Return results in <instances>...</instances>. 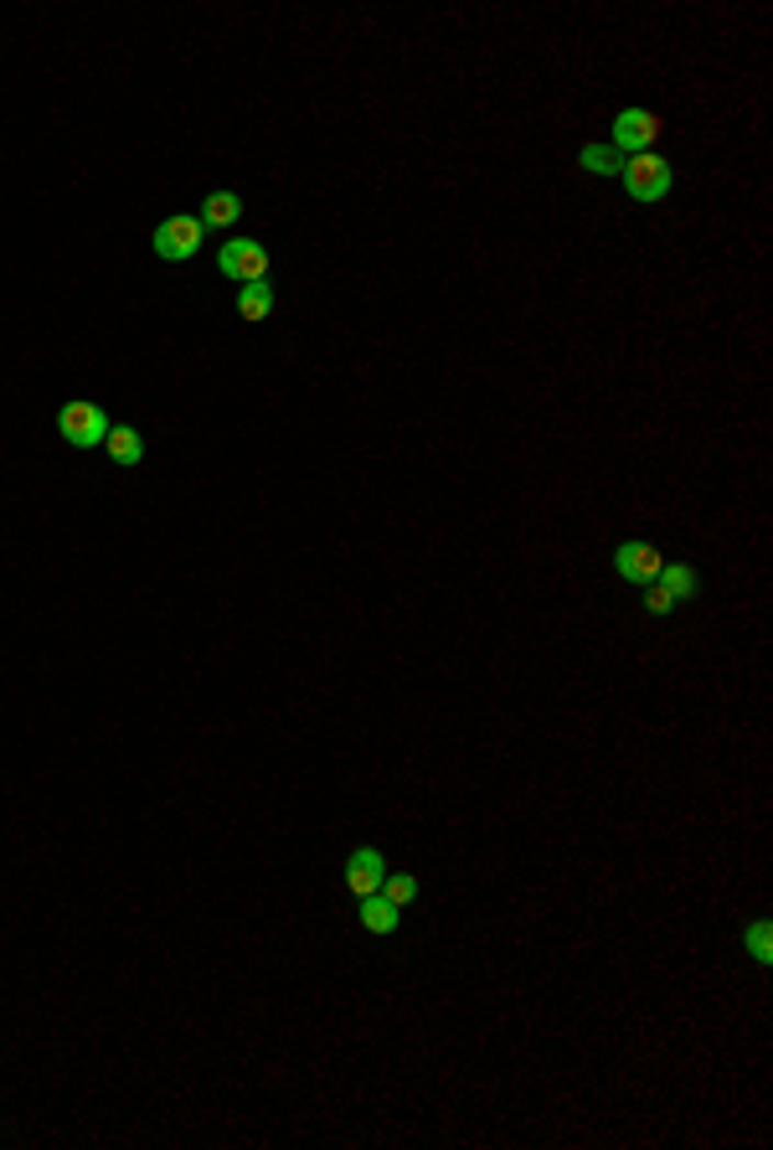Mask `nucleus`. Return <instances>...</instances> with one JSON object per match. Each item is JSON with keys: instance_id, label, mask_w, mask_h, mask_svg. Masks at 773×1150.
<instances>
[{"instance_id": "obj_2", "label": "nucleus", "mask_w": 773, "mask_h": 1150, "mask_svg": "<svg viewBox=\"0 0 773 1150\" xmlns=\"http://www.w3.org/2000/svg\"><path fill=\"white\" fill-rule=\"evenodd\" d=\"M217 269H222V279H233V284H269L273 258L258 237H227V243L217 248Z\"/></svg>"}, {"instance_id": "obj_12", "label": "nucleus", "mask_w": 773, "mask_h": 1150, "mask_svg": "<svg viewBox=\"0 0 773 1150\" xmlns=\"http://www.w3.org/2000/svg\"><path fill=\"white\" fill-rule=\"evenodd\" d=\"M656 583L660 589H671V599H696V589H702V578H696L691 562H665Z\"/></svg>"}, {"instance_id": "obj_9", "label": "nucleus", "mask_w": 773, "mask_h": 1150, "mask_svg": "<svg viewBox=\"0 0 773 1150\" xmlns=\"http://www.w3.org/2000/svg\"><path fill=\"white\" fill-rule=\"evenodd\" d=\"M103 449H109V459L124 465V470H135L139 459H145V439H139V428H130V423L109 428V434H103Z\"/></svg>"}, {"instance_id": "obj_11", "label": "nucleus", "mask_w": 773, "mask_h": 1150, "mask_svg": "<svg viewBox=\"0 0 773 1150\" xmlns=\"http://www.w3.org/2000/svg\"><path fill=\"white\" fill-rule=\"evenodd\" d=\"M361 929L367 934H392L397 929V918H403V908H392V903H386L382 893H371V897H361Z\"/></svg>"}, {"instance_id": "obj_4", "label": "nucleus", "mask_w": 773, "mask_h": 1150, "mask_svg": "<svg viewBox=\"0 0 773 1150\" xmlns=\"http://www.w3.org/2000/svg\"><path fill=\"white\" fill-rule=\"evenodd\" d=\"M57 428H63V439H68L72 449H93V444H103V434H109L114 423H109V413H103L99 403L72 398V403H63V413H57Z\"/></svg>"}, {"instance_id": "obj_6", "label": "nucleus", "mask_w": 773, "mask_h": 1150, "mask_svg": "<svg viewBox=\"0 0 773 1150\" xmlns=\"http://www.w3.org/2000/svg\"><path fill=\"white\" fill-rule=\"evenodd\" d=\"M382 878H386V857L377 851V846H356L351 857H346V893L361 903V897L382 893Z\"/></svg>"}, {"instance_id": "obj_15", "label": "nucleus", "mask_w": 773, "mask_h": 1150, "mask_svg": "<svg viewBox=\"0 0 773 1150\" xmlns=\"http://www.w3.org/2000/svg\"><path fill=\"white\" fill-rule=\"evenodd\" d=\"M645 604H650V610H656V614H671V610H675L671 589H660V583H650V589H645Z\"/></svg>"}, {"instance_id": "obj_13", "label": "nucleus", "mask_w": 773, "mask_h": 1150, "mask_svg": "<svg viewBox=\"0 0 773 1150\" xmlns=\"http://www.w3.org/2000/svg\"><path fill=\"white\" fill-rule=\"evenodd\" d=\"M382 897L392 903V908H407V903L418 897V878H413V872H386V878H382Z\"/></svg>"}, {"instance_id": "obj_10", "label": "nucleus", "mask_w": 773, "mask_h": 1150, "mask_svg": "<svg viewBox=\"0 0 773 1150\" xmlns=\"http://www.w3.org/2000/svg\"><path fill=\"white\" fill-rule=\"evenodd\" d=\"M273 310H279V294H273L269 284H243V289H237V315H243L248 325L269 321Z\"/></svg>"}, {"instance_id": "obj_3", "label": "nucleus", "mask_w": 773, "mask_h": 1150, "mask_svg": "<svg viewBox=\"0 0 773 1150\" xmlns=\"http://www.w3.org/2000/svg\"><path fill=\"white\" fill-rule=\"evenodd\" d=\"M619 170H624V191H629L639 206H656V202H665V197H671V166H665L656 150L629 155Z\"/></svg>"}, {"instance_id": "obj_1", "label": "nucleus", "mask_w": 773, "mask_h": 1150, "mask_svg": "<svg viewBox=\"0 0 773 1150\" xmlns=\"http://www.w3.org/2000/svg\"><path fill=\"white\" fill-rule=\"evenodd\" d=\"M150 248L166 264H191V258L206 248V227L197 212H176V217H166L160 227L150 233Z\"/></svg>"}, {"instance_id": "obj_14", "label": "nucleus", "mask_w": 773, "mask_h": 1150, "mask_svg": "<svg viewBox=\"0 0 773 1150\" xmlns=\"http://www.w3.org/2000/svg\"><path fill=\"white\" fill-rule=\"evenodd\" d=\"M748 949H753V960H758V964H769V960H773V949H769V924H763V918H758L753 929H748Z\"/></svg>"}, {"instance_id": "obj_5", "label": "nucleus", "mask_w": 773, "mask_h": 1150, "mask_svg": "<svg viewBox=\"0 0 773 1150\" xmlns=\"http://www.w3.org/2000/svg\"><path fill=\"white\" fill-rule=\"evenodd\" d=\"M660 135H665V119H660L656 109H624V114L614 119V145H619V150L645 155V150H656L660 145Z\"/></svg>"}, {"instance_id": "obj_7", "label": "nucleus", "mask_w": 773, "mask_h": 1150, "mask_svg": "<svg viewBox=\"0 0 773 1150\" xmlns=\"http://www.w3.org/2000/svg\"><path fill=\"white\" fill-rule=\"evenodd\" d=\"M614 568H619V578H629V583H639V589H650V583L660 578V568H665V558H660L650 541H629V547H619Z\"/></svg>"}, {"instance_id": "obj_8", "label": "nucleus", "mask_w": 773, "mask_h": 1150, "mask_svg": "<svg viewBox=\"0 0 773 1150\" xmlns=\"http://www.w3.org/2000/svg\"><path fill=\"white\" fill-rule=\"evenodd\" d=\"M197 217H202L206 233H212V227H217V233H227V227H233V222L243 217V197H237V191H212V197L202 202V212H197Z\"/></svg>"}]
</instances>
